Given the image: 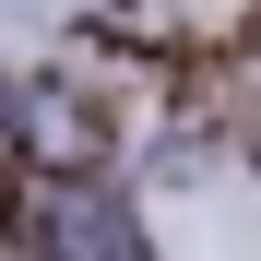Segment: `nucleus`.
I'll return each mask as SVG.
<instances>
[{
  "label": "nucleus",
  "mask_w": 261,
  "mask_h": 261,
  "mask_svg": "<svg viewBox=\"0 0 261 261\" xmlns=\"http://www.w3.org/2000/svg\"><path fill=\"white\" fill-rule=\"evenodd\" d=\"M36 238H48V261H143L130 202H119V190H95V178H60L48 202H36Z\"/></svg>",
  "instance_id": "f257e3e1"
}]
</instances>
